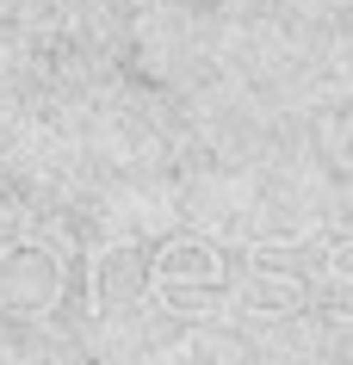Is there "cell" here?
I'll return each instance as SVG.
<instances>
[{"label":"cell","instance_id":"cell-1","mask_svg":"<svg viewBox=\"0 0 353 365\" xmlns=\"http://www.w3.org/2000/svg\"><path fill=\"white\" fill-rule=\"evenodd\" d=\"M149 285H155V297L168 309H180V316H211V309H223V297H230V279H223L217 248H205L193 235H180V242L161 248Z\"/></svg>","mask_w":353,"mask_h":365},{"label":"cell","instance_id":"cell-2","mask_svg":"<svg viewBox=\"0 0 353 365\" xmlns=\"http://www.w3.org/2000/svg\"><path fill=\"white\" fill-rule=\"evenodd\" d=\"M62 297V260L44 242H13L0 254V309L6 316H44Z\"/></svg>","mask_w":353,"mask_h":365},{"label":"cell","instance_id":"cell-3","mask_svg":"<svg viewBox=\"0 0 353 365\" xmlns=\"http://www.w3.org/2000/svg\"><path fill=\"white\" fill-rule=\"evenodd\" d=\"M235 291H242L248 309H267V316H273V309H304V297H310V291H304V272L273 267L267 254H255V267H248V279Z\"/></svg>","mask_w":353,"mask_h":365},{"label":"cell","instance_id":"cell-4","mask_svg":"<svg viewBox=\"0 0 353 365\" xmlns=\"http://www.w3.org/2000/svg\"><path fill=\"white\" fill-rule=\"evenodd\" d=\"M143 285H149V279H143L137 248H112L99 260V272H93V304L99 309H124V304H137Z\"/></svg>","mask_w":353,"mask_h":365}]
</instances>
